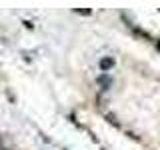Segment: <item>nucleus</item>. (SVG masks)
Returning a JSON list of instances; mask_svg holds the SVG:
<instances>
[{
	"label": "nucleus",
	"mask_w": 160,
	"mask_h": 150,
	"mask_svg": "<svg viewBox=\"0 0 160 150\" xmlns=\"http://www.w3.org/2000/svg\"><path fill=\"white\" fill-rule=\"evenodd\" d=\"M98 84H100V88H102V90H110V88H112V76L106 74V72H100Z\"/></svg>",
	"instance_id": "nucleus-1"
},
{
	"label": "nucleus",
	"mask_w": 160,
	"mask_h": 150,
	"mask_svg": "<svg viewBox=\"0 0 160 150\" xmlns=\"http://www.w3.org/2000/svg\"><path fill=\"white\" fill-rule=\"evenodd\" d=\"M114 58H110V56H106V58H100V72H106L108 74V70H112L114 68Z\"/></svg>",
	"instance_id": "nucleus-2"
},
{
	"label": "nucleus",
	"mask_w": 160,
	"mask_h": 150,
	"mask_svg": "<svg viewBox=\"0 0 160 150\" xmlns=\"http://www.w3.org/2000/svg\"><path fill=\"white\" fill-rule=\"evenodd\" d=\"M156 46H158V50H160V42H158V44H156Z\"/></svg>",
	"instance_id": "nucleus-3"
}]
</instances>
